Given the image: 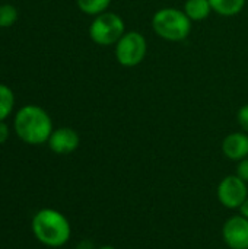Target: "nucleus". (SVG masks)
I'll return each instance as SVG.
<instances>
[{
	"label": "nucleus",
	"instance_id": "obj_1",
	"mask_svg": "<svg viewBox=\"0 0 248 249\" xmlns=\"http://www.w3.org/2000/svg\"><path fill=\"white\" fill-rule=\"evenodd\" d=\"M13 130L26 144L39 146L48 142L54 127L50 114L38 105H23L15 114Z\"/></svg>",
	"mask_w": 248,
	"mask_h": 249
},
{
	"label": "nucleus",
	"instance_id": "obj_8",
	"mask_svg": "<svg viewBox=\"0 0 248 249\" xmlns=\"http://www.w3.org/2000/svg\"><path fill=\"white\" fill-rule=\"evenodd\" d=\"M47 143L51 152L57 155H70L79 147L80 137L76 130L70 127H60L53 130Z\"/></svg>",
	"mask_w": 248,
	"mask_h": 249
},
{
	"label": "nucleus",
	"instance_id": "obj_9",
	"mask_svg": "<svg viewBox=\"0 0 248 249\" xmlns=\"http://www.w3.org/2000/svg\"><path fill=\"white\" fill-rule=\"evenodd\" d=\"M224 155L234 162H240L248 158V133L235 131L228 134L222 142Z\"/></svg>",
	"mask_w": 248,
	"mask_h": 249
},
{
	"label": "nucleus",
	"instance_id": "obj_16",
	"mask_svg": "<svg viewBox=\"0 0 248 249\" xmlns=\"http://www.w3.org/2000/svg\"><path fill=\"white\" fill-rule=\"evenodd\" d=\"M237 177H240L244 182L248 184V158L243 159L238 162V166H237Z\"/></svg>",
	"mask_w": 248,
	"mask_h": 249
},
{
	"label": "nucleus",
	"instance_id": "obj_11",
	"mask_svg": "<svg viewBox=\"0 0 248 249\" xmlns=\"http://www.w3.org/2000/svg\"><path fill=\"white\" fill-rule=\"evenodd\" d=\"M209 3L216 15L224 18H232L244 10L247 0H209Z\"/></svg>",
	"mask_w": 248,
	"mask_h": 249
},
{
	"label": "nucleus",
	"instance_id": "obj_15",
	"mask_svg": "<svg viewBox=\"0 0 248 249\" xmlns=\"http://www.w3.org/2000/svg\"><path fill=\"white\" fill-rule=\"evenodd\" d=\"M237 121L243 131L248 133V104L243 105L237 112Z\"/></svg>",
	"mask_w": 248,
	"mask_h": 249
},
{
	"label": "nucleus",
	"instance_id": "obj_17",
	"mask_svg": "<svg viewBox=\"0 0 248 249\" xmlns=\"http://www.w3.org/2000/svg\"><path fill=\"white\" fill-rule=\"evenodd\" d=\"M9 125L6 124V121H0V144H4L9 139Z\"/></svg>",
	"mask_w": 248,
	"mask_h": 249
},
{
	"label": "nucleus",
	"instance_id": "obj_19",
	"mask_svg": "<svg viewBox=\"0 0 248 249\" xmlns=\"http://www.w3.org/2000/svg\"><path fill=\"white\" fill-rule=\"evenodd\" d=\"M98 249H115L114 247H111V245H104V247H101V248Z\"/></svg>",
	"mask_w": 248,
	"mask_h": 249
},
{
	"label": "nucleus",
	"instance_id": "obj_2",
	"mask_svg": "<svg viewBox=\"0 0 248 249\" xmlns=\"http://www.w3.org/2000/svg\"><path fill=\"white\" fill-rule=\"evenodd\" d=\"M31 229L37 241L50 248L66 245L72 236V228L67 217L54 209H42L37 212L32 217Z\"/></svg>",
	"mask_w": 248,
	"mask_h": 249
},
{
	"label": "nucleus",
	"instance_id": "obj_18",
	"mask_svg": "<svg viewBox=\"0 0 248 249\" xmlns=\"http://www.w3.org/2000/svg\"><path fill=\"white\" fill-rule=\"evenodd\" d=\"M240 214L244 216L246 219H248V198L243 203V206L240 207Z\"/></svg>",
	"mask_w": 248,
	"mask_h": 249
},
{
	"label": "nucleus",
	"instance_id": "obj_3",
	"mask_svg": "<svg viewBox=\"0 0 248 249\" xmlns=\"http://www.w3.org/2000/svg\"><path fill=\"white\" fill-rule=\"evenodd\" d=\"M191 23L193 22L184 13V10L177 7H162L152 16L153 32L161 39L170 42H180L189 38L191 32Z\"/></svg>",
	"mask_w": 248,
	"mask_h": 249
},
{
	"label": "nucleus",
	"instance_id": "obj_6",
	"mask_svg": "<svg viewBox=\"0 0 248 249\" xmlns=\"http://www.w3.org/2000/svg\"><path fill=\"white\" fill-rule=\"evenodd\" d=\"M248 198L247 182H244L237 175L225 177L218 185V200L219 203L231 210L240 209Z\"/></svg>",
	"mask_w": 248,
	"mask_h": 249
},
{
	"label": "nucleus",
	"instance_id": "obj_5",
	"mask_svg": "<svg viewBox=\"0 0 248 249\" xmlns=\"http://www.w3.org/2000/svg\"><path fill=\"white\" fill-rule=\"evenodd\" d=\"M148 53V41L139 31H126V34L114 45V55L120 66L136 67Z\"/></svg>",
	"mask_w": 248,
	"mask_h": 249
},
{
	"label": "nucleus",
	"instance_id": "obj_7",
	"mask_svg": "<svg viewBox=\"0 0 248 249\" xmlns=\"http://www.w3.org/2000/svg\"><path fill=\"white\" fill-rule=\"evenodd\" d=\"M222 238L229 249H248V219L241 214L229 217L222 228Z\"/></svg>",
	"mask_w": 248,
	"mask_h": 249
},
{
	"label": "nucleus",
	"instance_id": "obj_10",
	"mask_svg": "<svg viewBox=\"0 0 248 249\" xmlns=\"http://www.w3.org/2000/svg\"><path fill=\"white\" fill-rule=\"evenodd\" d=\"M183 10L191 22H202L213 12L209 0H186Z\"/></svg>",
	"mask_w": 248,
	"mask_h": 249
},
{
	"label": "nucleus",
	"instance_id": "obj_13",
	"mask_svg": "<svg viewBox=\"0 0 248 249\" xmlns=\"http://www.w3.org/2000/svg\"><path fill=\"white\" fill-rule=\"evenodd\" d=\"M15 107V93L7 86L0 83V121H6V118L12 114Z\"/></svg>",
	"mask_w": 248,
	"mask_h": 249
},
{
	"label": "nucleus",
	"instance_id": "obj_12",
	"mask_svg": "<svg viewBox=\"0 0 248 249\" xmlns=\"http://www.w3.org/2000/svg\"><path fill=\"white\" fill-rule=\"evenodd\" d=\"M79 10L88 16H96L108 10L111 0H76Z\"/></svg>",
	"mask_w": 248,
	"mask_h": 249
},
{
	"label": "nucleus",
	"instance_id": "obj_14",
	"mask_svg": "<svg viewBox=\"0 0 248 249\" xmlns=\"http://www.w3.org/2000/svg\"><path fill=\"white\" fill-rule=\"evenodd\" d=\"M19 12L13 4H0V28H10L16 23Z\"/></svg>",
	"mask_w": 248,
	"mask_h": 249
},
{
	"label": "nucleus",
	"instance_id": "obj_4",
	"mask_svg": "<svg viewBox=\"0 0 248 249\" xmlns=\"http://www.w3.org/2000/svg\"><path fill=\"white\" fill-rule=\"evenodd\" d=\"M88 32L92 42L101 47H110L115 45L126 34V23L120 15L107 10L94 16Z\"/></svg>",
	"mask_w": 248,
	"mask_h": 249
}]
</instances>
